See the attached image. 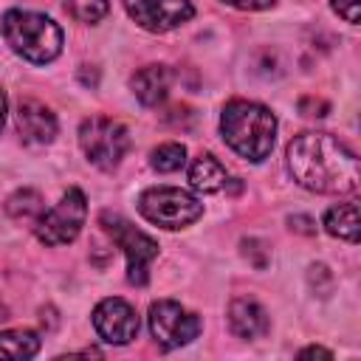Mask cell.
<instances>
[{
  "instance_id": "2e32d148",
  "label": "cell",
  "mask_w": 361,
  "mask_h": 361,
  "mask_svg": "<svg viewBox=\"0 0 361 361\" xmlns=\"http://www.w3.org/2000/svg\"><path fill=\"white\" fill-rule=\"evenodd\" d=\"M39 353V336L34 330H3L0 333V358L23 361Z\"/></svg>"
},
{
  "instance_id": "277c9868",
  "label": "cell",
  "mask_w": 361,
  "mask_h": 361,
  "mask_svg": "<svg viewBox=\"0 0 361 361\" xmlns=\"http://www.w3.org/2000/svg\"><path fill=\"white\" fill-rule=\"evenodd\" d=\"M138 212L161 228H183L203 214V203L175 186H155L138 197Z\"/></svg>"
},
{
  "instance_id": "4fadbf2b",
  "label": "cell",
  "mask_w": 361,
  "mask_h": 361,
  "mask_svg": "<svg viewBox=\"0 0 361 361\" xmlns=\"http://www.w3.org/2000/svg\"><path fill=\"white\" fill-rule=\"evenodd\" d=\"M133 93L138 96L141 104L152 107L158 102H164L166 90H169V71L164 65H147L133 76Z\"/></svg>"
},
{
  "instance_id": "7c38bea8",
  "label": "cell",
  "mask_w": 361,
  "mask_h": 361,
  "mask_svg": "<svg viewBox=\"0 0 361 361\" xmlns=\"http://www.w3.org/2000/svg\"><path fill=\"white\" fill-rule=\"evenodd\" d=\"M228 324L240 338H259L271 327L265 307L254 299H234L228 305Z\"/></svg>"
},
{
  "instance_id": "3957f363",
  "label": "cell",
  "mask_w": 361,
  "mask_h": 361,
  "mask_svg": "<svg viewBox=\"0 0 361 361\" xmlns=\"http://www.w3.org/2000/svg\"><path fill=\"white\" fill-rule=\"evenodd\" d=\"M3 37L6 42L28 62L45 65L59 56L62 51V28L37 11L11 8L3 14Z\"/></svg>"
},
{
  "instance_id": "ac0fdd59",
  "label": "cell",
  "mask_w": 361,
  "mask_h": 361,
  "mask_svg": "<svg viewBox=\"0 0 361 361\" xmlns=\"http://www.w3.org/2000/svg\"><path fill=\"white\" fill-rule=\"evenodd\" d=\"M149 161H152V166L158 172H178L186 164V147L183 144H175V141L161 144V147L152 149V158Z\"/></svg>"
},
{
  "instance_id": "30bf717a",
  "label": "cell",
  "mask_w": 361,
  "mask_h": 361,
  "mask_svg": "<svg viewBox=\"0 0 361 361\" xmlns=\"http://www.w3.org/2000/svg\"><path fill=\"white\" fill-rule=\"evenodd\" d=\"M93 327L107 344H130L138 336V316L124 299H104L93 310Z\"/></svg>"
},
{
  "instance_id": "e0dca14e",
  "label": "cell",
  "mask_w": 361,
  "mask_h": 361,
  "mask_svg": "<svg viewBox=\"0 0 361 361\" xmlns=\"http://www.w3.org/2000/svg\"><path fill=\"white\" fill-rule=\"evenodd\" d=\"M6 212H8L14 220L37 217V214H42V195H39V192H34V189L14 192V195L6 200Z\"/></svg>"
},
{
  "instance_id": "44dd1931",
  "label": "cell",
  "mask_w": 361,
  "mask_h": 361,
  "mask_svg": "<svg viewBox=\"0 0 361 361\" xmlns=\"http://www.w3.org/2000/svg\"><path fill=\"white\" fill-rule=\"evenodd\" d=\"M223 3H228V6H234V8H243V11H259V8L274 6L276 0H223Z\"/></svg>"
},
{
  "instance_id": "9a60e30c",
  "label": "cell",
  "mask_w": 361,
  "mask_h": 361,
  "mask_svg": "<svg viewBox=\"0 0 361 361\" xmlns=\"http://www.w3.org/2000/svg\"><path fill=\"white\" fill-rule=\"evenodd\" d=\"M324 228L327 234L355 243L358 240V206L355 203H338L324 214Z\"/></svg>"
},
{
  "instance_id": "7a4b0ae2",
  "label": "cell",
  "mask_w": 361,
  "mask_h": 361,
  "mask_svg": "<svg viewBox=\"0 0 361 361\" xmlns=\"http://www.w3.org/2000/svg\"><path fill=\"white\" fill-rule=\"evenodd\" d=\"M220 130L226 144L245 161H262L276 135V118L268 107L245 99H234L223 107Z\"/></svg>"
},
{
  "instance_id": "52a82bcc",
  "label": "cell",
  "mask_w": 361,
  "mask_h": 361,
  "mask_svg": "<svg viewBox=\"0 0 361 361\" xmlns=\"http://www.w3.org/2000/svg\"><path fill=\"white\" fill-rule=\"evenodd\" d=\"M87 217V200L82 195V189H68L65 197L48 209L45 214L37 217V237L45 245H65L71 240H76V234L82 231Z\"/></svg>"
},
{
  "instance_id": "7402d4cb",
  "label": "cell",
  "mask_w": 361,
  "mask_h": 361,
  "mask_svg": "<svg viewBox=\"0 0 361 361\" xmlns=\"http://www.w3.org/2000/svg\"><path fill=\"white\" fill-rule=\"evenodd\" d=\"M305 355H322V358H330V353L322 350V347H307V350H302V358H305Z\"/></svg>"
},
{
  "instance_id": "603a6c76",
  "label": "cell",
  "mask_w": 361,
  "mask_h": 361,
  "mask_svg": "<svg viewBox=\"0 0 361 361\" xmlns=\"http://www.w3.org/2000/svg\"><path fill=\"white\" fill-rule=\"evenodd\" d=\"M6 107H8V102H6V93L0 90V127H3V121H6Z\"/></svg>"
},
{
  "instance_id": "cb8c5ba5",
  "label": "cell",
  "mask_w": 361,
  "mask_h": 361,
  "mask_svg": "<svg viewBox=\"0 0 361 361\" xmlns=\"http://www.w3.org/2000/svg\"><path fill=\"white\" fill-rule=\"evenodd\" d=\"M0 319H6V305L0 302Z\"/></svg>"
},
{
  "instance_id": "8992f818",
  "label": "cell",
  "mask_w": 361,
  "mask_h": 361,
  "mask_svg": "<svg viewBox=\"0 0 361 361\" xmlns=\"http://www.w3.org/2000/svg\"><path fill=\"white\" fill-rule=\"evenodd\" d=\"M102 226L110 234V240L127 257V279L133 285H147V279H149V262L158 257V243L149 234H144L141 228H135L133 223H127L124 217L110 214V212L102 214Z\"/></svg>"
},
{
  "instance_id": "5bb4252c",
  "label": "cell",
  "mask_w": 361,
  "mask_h": 361,
  "mask_svg": "<svg viewBox=\"0 0 361 361\" xmlns=\"http://www.w3.org/2000/svg\"><path fill=\"white\" fill-rule=\"evenodd\" d=\"M226 180H228V172H226V166L214 155H200L189 166V183L197 192H206V195L220 192L226 186Z\"/></svg>"
},
{
  "instance_id": "5b68a950",
  "label": "cell",
  "mask_w": 361,
  "mask_h": 361,
  "mask_svg": "<svg viewBox=\"0 0 361 361\" xmlns=\"http://www.w3.org/2000/svg\"><path fill=\"white\" fill-rule=\"evenodd\" d=\"M79 144L87 155V161L99 169H113L124 152L130 149V133L121 121L116 118H104V116H93L85 118L79 127Z\"/></svg>"
},
{
  "instance_id": "ba28073f",
  "label": "cell",
  "mask_w": 361,
  "mask_h": 361,
  "mask_svg": "<svg viewBox=\"0 0 361 361\" xmlns=\"http://www.w3.org/2000/svg\"><path fill=\"white\" fill-rule=\"evenodd\" d=\"M149 330L161 347L172 350V347H183L192 338H197L200 319L195 313H189L183 305H178L172 299H161L149 307Z\"/></svg>"
},
{
  "instance_id": "d6986e66",
  "label": "cell",
  "mask_w": 361,
  "mask_h": 361,
  "mask_svg": "<svg viewBox=\"0 0 361 361\" xmlns=\"http://www.w3.org/2000/svg\"><path fill=\"white\" fill-rule=\"evenodd\" d=\"M107 0H65V11L79 23H99L107 14Z\"/></svg>"
},
{
  "instance_id": "6da1fadb",
  "label": "cell",
  "mask_w": 361,
  "mask_h": 361,
  "mask_svg": "<svg viewBox=\"0 0 361 361\" xmlns=\"http://www.w3.org/2000/svg\"><path fill=\"white\" fill-rule=\"evenodd\" d=\"M288 166L299 186L322 195H347L358 186L355 155L330 133H302L288 144Z\"/></svg>"
},
{
  "instance_id": "8fae6325",
  "label": "cell",
  "mask_w": 361,
  "mask_h": 361,
  "mask_svg": "<svg viewBox=\"0 0 361 361\" xmlns=\"http://www.w3.org/2000/svg\"><path fill=\"white\" fill-rule=\"evenodd\" d=\"M17 130L25 141L31 144H48L54 141L56 135V116L42 104V102H34V99H23L17 104Z\"/></svg>"
},
{
  "instance_id": "ffe728a7",
  "label": "cell",
  "mask_w": 361,
  "mask_h": 361,
  "mask_svg": "<svg viewBox=\"0 0 361 361\" xmlns=\"http://www.w3.org/2000/svg\"><path fill=\"white\" fill-rule=\"evenodd\" d=\"M358 3L361 0H333V8H336V14L338 17H344L347 23H358Z\"/></svg>"
},
{
  "instance_id": "9c48e42d",
  "label": "cell",
  "mask_w": 361,
  "mask_h": 361,
  "mask_svg": "<svg viewBox=\"0 0 361 361\" xmlns=\"http://www.w3.org/2000/svg\"><path fill=\"white\" fill-rule=\"evenodd\" d=\"M127 14L147 31L164 34L192 20L195 8L189 0H124Z\"/></svg>"
}]
</instances>
